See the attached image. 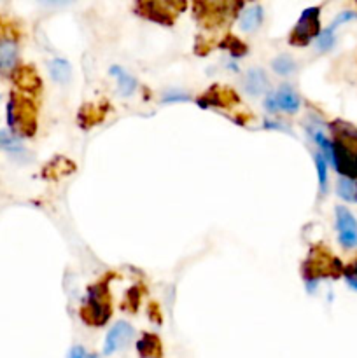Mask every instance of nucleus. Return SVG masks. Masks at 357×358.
<instances>
[{
    "label": "nucleus",
    "instance_id": "nucleus-1",
    "mask_svg": "<svg viewBox=\"0 0 357 358\" xmlns=\"http://www.w3.org/2000/svg\"><path fill=\"white\" fill-rule=\"evenodd\" d=\"M333 131V166L342 173L345 179H357V128L350 122L334 121L331 124Z\"/></svg>",
    "mask_w": 357,
    "mask_h": 358
},
{
    "label": "nucleus",
    "instance_id": "nucleus-2",
    "mask_svg": "<svg viewBox=\"0 0 357 358\" xmlns=\"http://www.w3.org/2000/svg\"><path fill=\"white\" fill-rule=\"evenodd\" d=\"M343 273H345V267L338 257H334L323 245L312 248L310 256L303 264V275L307 283H315L319 278H338Z\"/></svg>",
    "mask_w": 357,
    "mask_h": 358
},
{
    "label": "nucleus",
    "instance_id": "nucleus-3",
    "mask_svg": "<svg viewBox=\"0 0 357 358\" xmlns=\"http://www.w3.org/2000/svg\"><path fill=\"white\" fill-rule=\"evenodd\" d=\"M8 122L14 133L34 137L37 131V107L30 98L12 93L8 105Z\"/></svg>",
    "mask_w": 357,
    "mask_h": 358
},
{
    "label": "nucleus",
    "instance_id": "nucleus-4",
    "mask_svg": "<svg viewBox=\"0 0 357 358\" xmlns=\"http://www.w3.org/2000/svg\"><path fill=\"white\" fill-rule=\"evenodd\" d=\"M112 315L111 299H109L107 282H98L96 285L89 287L88 301L79 309V317L86 325L91 327H102L109 322Z\"/></svg>",
    "mask_w": 357,
    "mask_h": 358
},
{
    "label": "nucleus",
    "instance_id": "nucleus-5",
    "mask_svg": "<svg viewBox=\"0 0 357 358\" xmlns=\"http://www.w3.org/2000/svg\"><path fill=\"white\" fill-rule=\"evenodd\" d=\"M244 8L242 4H230V2H198L195 11L198 19L207 27H219L235 18L237 9Z\"/></svg>",
    "mask_w": 357,
    "mask_h": 358
},
{
    "label": "nucleus",
    "instance_id": "nucleus-6",
    "mask_svg": "<svg viewBox=\"0 0 357 358\" xmlns=\"http://www.w3.org/2000/svg\"><path fill=\"white\" fill-rule=\"evenodd\" d=\"M321 8H308L301 14L300 21L296 23L294 30L289 35L292 46H308L312 38L319 37L321 34Z\"/></svg>",
    "mask_w": 357,
    "mask_h": 358
},
{
    "label": "nucleus",
    "instance_id": "nucleus-7",
    "mask_svg": "<svg viewBox=\"0 0 357 358\" xmlns=\"http://www.w3.org/2000/svg\"><path fill=\"white\" fill-rule=\"evenodd\" d=\"M184 2H140L135 5V11L147 19H153L160 25H173V19L181 11H184Z\"/></svg>",
    "mask_w": 357,
    "mask_h": 358
},
{
    "label": "nucleus",
    "instance_id": "nucleus-8",
    "mask_svg": "<svg viewBox=\"0 0 357 358\" xmlns=\"http://www.w3.org/2000/svg\"><path fill=\"white\" fill-rule=\"evenodd\" d=\"M336 227H338V240L343 248L357 247V221L345 206H336Z\"/></svg>",
    "mask_w": 357,
    "mask_h": 358
},
{
    "label": "nucleus",
    "instance_id": "nucleus-9",
    "mask_svg": "<svg viewBox=\"0 0 357 358\" xmlns=\"http://www.w3.org/2000/svg\"><path fill=\"white\" fill-rule=\"evenodd\" d=\"M300 96L296 95L294 89H291L289 86H282L279 91L266 98V107L272 112L284 111L288 114H294V112L300 111Z\"/></svg>",
    "mask_w": 357,
    "mask_h": 358
},
{
    "label": "nucleus",
    "instance_id": "nucleus-10",
    "mask_svg": "<svg viewBox=\"0 0 357 358\" xmlns=\"http://www.w3.org/2000/svg\"><path fill=\"white\" fill-rule=\"evenodd\" d=\"M133 327L127 322H118L114 327L109 331L107 337H105V344H104V353L105 355H112L116 351L123 350L125 346L130 344V341L133 339Z\"/></svg>",
    "mask_w": 357,
    "mask_h": 358
},
{
    "label": "nucleus",
    "instance_id": "nucleus-11",
    "mask_svg": "<svg viewBox=\"0 0 357 358\" xmlns=\"http://www.w3.org/2000/svg\"><path fill=\"white\" fill-rule=\"evenodd\" d=\"M237 93L231 91L228 88H219V86H212L200 100L202 107H210V105H215V107H228L231 103L237 102Z\"/></svg>",
    "mask_w": 357,
    "mask_h": 358
},
{
    "label": "nucleus",
    "instance_id": "nucleus-12",
    "mask_svg": "<svg viewBox=\"0 0 357 358\" xmlns=\"http://www.w3.org/2000/svg\"><path fill=\"white\" fill-rule=\"evenodd\" d=\"M18 61V46L11 38L0 41V74H12Z\"/></svg>",
    "mask_w": 357,
    "mask_h": 358
},
{
    "label": "nucleus",
    "instance_id": "nucleus-13",
    "mask_svg": "<svg viewBox=\"0 0 357 358\" xmlns=\"http://www.w3.org/2000/svg\"><path fill=\"white\" fill-rule=\"evenodd\" d=\"M14 82L25 93H35L41 89V77L32 67H23V69L14 70Z\"/></svg>",
    "mask_w": 357,
    "mask_h": 358
},
{
    "label": "nucleus",
    "instance_id": "nucleus-14",
    "mask_svg": "<svg viewBox=\"0 0 357 358\" xmlns=\"http://www.w3.org/2000/svg\"><path fill=\"white\" fill-rule=\"evenodd\" d=\"M244 88L252 96L263 95L266 91V88H268V77H266V74L263 70L250 69L247 72L246 80H244Z\"/></svg>",
    "mask_w": 357,
    "mask_h": 358
},
{
    "label": "nucleus",
    "instance_id": "nucleus-15",
    "mask_svg": "<svg viewBox=\"0 0 357 358\" xmlns=\"http://www.w3.org/2000/svg\"><path fill=\"white\" fill-rule=\"evenodd\" d=\"M263 8L261 5H250V8H247L246 11L240 12V28H242L244 32H254L259 28V25H261L263 21Z\"/></svg>",
    "mask_w": 357,
    "mask_h": 358
},
{
    "label": "nucleus",
    "instance_id": "nucleus-16",
    "mask_svg": "<svg viewBox=\"0 0 357 358\" xmlns=\"http://www.w3.org/2000/svg\"><path fill=\"white\" fill-rule=\"evenodd\" d=\"M137 351L140 358L162 357V343L154 334H144L142 339L137 343Z\"/></svg>",
    "mask_w": 357,
    "mask_h": 358
},
{
    "label": "nucleus",
    "instance_id": "nucleus-17",
    "mask_svg": "<svg viewBox=\"0 0 357 358\" xmlns=\"http://www.w3.org/2000/svg\"><path fill=\"white\" fill-rule=\"evenodd\" d=\"M310 137L314 138V142L319 145L321 154L324 156V159L329 161L331 164H334V149H333V140L326 137L321 130H310Z\"/></svg>",
    "mask_w": 357,
    "mask_h": 358
},
{
    "label": "nucleus",
    "instance_id": "nucleus-18",
    "mask_svg": "<svg viewBox=\"0 0 357 358\" xmlns=\"http://www.w3.org/2000/svg\"><path fill=\"white\" fill-rule=\"evenodd\" d=\"M112 76L118 77V82H119V93L123 96H130L131 93L135 91V86H137V82H135V79L131 76H128L125 70L118 69V67H114L112 69Z\"/></svg>",
    "mask_w": 357,
    "mask_h": 358
},
{
    "label": "nucleus",
    "instance_id": "nucleus-19",
    "mask_svg": "<svg viewBox=\"0 0 357 358\" xmlns=\"http://www.w3.org/2000/svg\"><path fill=\"white\" fill-rule=\"evenodd\" d=\"M50 72H51V77H53L56 82L63 84L69 80L70 77V65L67 63L65 60H62V58H56V60L51 61V65H50Z\"/></svg>",
    "mask_w": 357,
    "mask_h": 358
},
{
    "label": "nucleus",
    "instance_id": "nucleus-20",
    "mask_svg": "<svg viewBox=\"0 0 357 358\" xmlns=\"http://www.w3.org/2000/svg\"><path fill=\"white\" fill-rule=\"evenodd\" d=\"M338 194L345 201H357V182L350 179H340L338 180Z\"/></svg>",
    "mask_w": 357,
    "mask_h": 358
},
{
    "label": "nucleus",
    "instance_id": "nucleus-21",
    "mask_svg": "<svg viewBox=\"0 0 357 358\" xmlns=\"http://www.w3.org/2000/svg\"><path fill=\"white\" fill-rule=\"evenodd\" d=\"M315 159V168H317V175H319V187L321 192L327 191V161L324 159V156L321 153L314 154Z\"/></svg>",
    "mask_w": 357,
    "mask_h": 358
},
{
    "label": "nucleus",
    "instance_id": "nucleus-22",
    "mask_svg": "<svg viewBox=\"0 0 357 358\" xmlns=\"http://www.w3.org/2000/svg\"><path fill=\"white\" fill-rule=\"evenodd\" d=\"M272 69L275 70L279 76H289V74L296 70V63L289 56L282 54V56H277L275 60L272 61Z\"/></svg>",
    "mask_w": 357,
    "mask_h": 358
},
{
    "label": "nucleus",
    "instance_id": "nucleus-23",
    "mask_svg": "<svg viewBox=\"0 0 357 358\" xmlns=\"http://www.w3.org/2000/svg\"><path fill=\"white\" fill-rule=\"evenodd\" d=\"M223 47H226V49L231 53V56L235 58H242L244 54L247 53V46L244 44V42L238 41L237 37H228L226 41L223 42Z\"/></svg>",
    "mask_w": 357,
    "mask_h": 358
},
{
    "label": "nucleus",
    "instance_id": "nucleus-24",
    "mask_svg": "<svg viewBox=\"0 0 357 358\" xmlns=\"http://www.w3.org/2000/svg\"><path fill=\"white\" fill-rule=\"evenodd\" d=\"M333 44H334V30L326 28V30L321 32L319 37H317V49L327 51L333 47Z\"/></svg>",
    "mask_w": 357,
    "mask_h": 358
},
{
    "label": "nucleus",
    "instance_id": "nucleus-25",
    "mask_svg": "<svg viewBox=\"0 0 357 358\" xmlns=\"http://www.w3.org/2000/svg\"><path fill=\"white\" fill-rule=\"evenodd\" d=\"M0 144L4 145L8 150H19V140H16L14 137H9L6 131H0Z\"/></svg>",
    "mask_w": 357,
    "mask_h": 358
},
{
    "label": "nucleus",
    "instance_id": "nucleus-26",
    "mask_svg": "<svg viewBox=\"0 0 357 358\" xmlns=\"http://www.w3.org/2000/svg\"><path fill=\"white\" fill-rule=\"evenodd\" d=\"M356 18H357V14H356V12H352V11L340 12V14L336 16V19H334L333 23L329 25V28H331V30H336V27H338V25L347 23V21H352V19H356Z\"/></svg>",
    "mask_w": 357,
    "mask_h": 358
},
{
    "label": "nucleus",
    "instance_id": "nucleus-27",
    "mask_svg": "<svg viewBox=\"0 0 357 358\" xmlns=\"http://www.w3.org/2000/svg\"><path fill=\"white\" fill-rule=\"evenodd\" d=\"M69 358H88V357H86L85 348H83V346H74L72 350H70Z\"/></svg>",
    "mask_w": 357,
    "mask_h": 358
},
{
    "label": "nucleus",
    "instance_id": "nucleus-28",
    "mask_svg": "<svg viewBox=\"0 0 357 358\" xmlns=\"http://www.w3.org/2000/svg\"><path fill=\"white\" fill-rule=\"evenodd\" d=\"M343 275H345V276H354V278H357V260H354V262L350 264L349 267H347Z\"/></svg>",
    "mask_w": 357,
    "mask_h": 358
},
{
    "label": "nucleus",
    "instance_id": "nucleus-29",
    "mask_svg": "<svg viewBox=\"0 0 357 358\" xmlns=\"http://www.w3.org/2000/svg\"><path fill=\"white\" fill-rule=\"evenodd\" d=\"M345 278H347V283H349L354 290H357V278H354V276H345Z\"/></svg>",
    "mask_w": 357,
    "mask_h": 358
},
{
    "label": "nucleus",
    "instance_id": "nucleus-30",
    "mask_svg": "<svg viewBox=\"0 0 357 358\" xmlns=\"http://www.w3.org/2000/svg\"><path fill=\"white\" fill-rule=\"evenodd\" d=\"M88 358H98V357H96V355H89Z\"/></svg>",
    "mask_w": 357,
    "mask_h": 358
},
{
    "label": "nucleus",
    "instance_id": "nucleus-31",
    "mask_svg": "<svg viewBox=\"0 0 357 358\" xmlns=\"http://www.w3.org/2000/svg\"><path fill=\"white\" fill-rule=\"evenodd\" d=\"M153 358H162V357H153Z\"/></svg>",
    "mask_w": 357,
    "mask_h": 358
}]
</instances>
